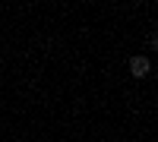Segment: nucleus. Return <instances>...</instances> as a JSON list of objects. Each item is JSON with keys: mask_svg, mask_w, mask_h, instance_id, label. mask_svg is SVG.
Listing matches in <instances>:
<instances>
[{"mask_svg": "<svg viewBox=\"0 0 158 142\" xmlns=\"http://www.w3.org/2000/svg\"><path fill=\"white\" fill-rule=\"evenodd\" d=\"M130 73H133L136 79L149 76V60H146V57H133V60H130Z\"/></svg>", "mask_w": 158, "mask_h": 142, "instance_id": "nucleus-1", "label": "nucleus"}]
</instances>
